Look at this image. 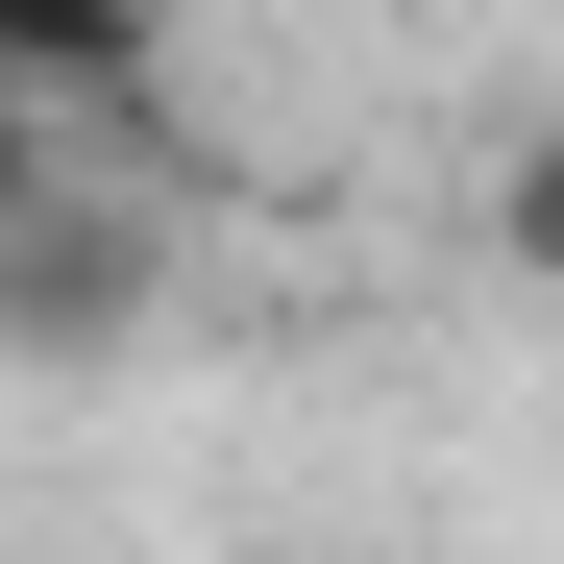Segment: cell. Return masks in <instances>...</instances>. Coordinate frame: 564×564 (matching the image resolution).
Returning <instances> with one entry per match:
<instances>
[{
  "mask_svg": "<svg viewBox=\"0 0 564 564\" xmlns=\"http://www.w3.org/2000/svg\"><path fill=\"white\" fill-rule=\"evenodd\" d=\"M491 246H516V295H564V123L491 148Z\"/></svg>",
  "mask_w": 564,
  "mask_h": 564,
  "instance_id": "3",
  "label": "cell"
},
{
  "mask_svg": "<svg viewBox=\"0 0 564 564\" xmlns=\"http://www.w3.org/2000/svg\"><path fill=\"white\" fill-rule=\"evenodd\" d=\"M50 172H74V99H25V74H0V221H25Z\"/></svg>",
  "mask_w": 564,
  "mask_h": 564,
  "instance_id": "4",
  "label": "cell"
},
{
  "mask_svg": "<svg viewBox=\"0 0 564 564\" xmlns=\"http://www.w3.org/2000/svg\"><path fill=\"white\" fill-rule=\"evenodd\" d=\"M148 50H172V0H0V74H25V99H74V123H123Z\"/></svg>",
  "mask_w": 564,
  "mask_h": 564,
  "instance_id": "2",
  "label": "cell"
},
{
  "mask_svg": "<svg viewBox=\"0 0 564 564\" xmlns=\"http://www.w3.org/2000/svg\"><path fill=\"white\" fill-rule=\"evenodd\" d=\"M148 295H172V221L148 197H74V172H50V197L0 221V344H25V368H123Z\"/></svg>",
  "mask_w": 564,
  "mask_h": 564,
  "instance_id": "1",
  "label": "cell"
}]
</instances>
